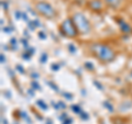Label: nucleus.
<instances>
[{"label": "nucleus", "instance_id": "1", "mask_svg": "<svg viewBox=\"0 0 132 124\" xmlns=\"http://www.w3.org/2000/svg\"><path fill=\"white\" fill-rule=\"evenodd\" d=\"M90 51L94 54V56L97 59H99L102 63H111L116 59V53L112 48L106 44L95 43L92 44Z\"/></svg>", "mask_w": 132, "mask_h": 124}, {"label": "nucleus", "instance_id": "2", "mask_svg": "<svg viewBox=\"0 0 132 124\" xmlns=\"http://www.w3.org/2000/svg\"><path fill=\"white\" fill-rule=\"evenodd\" d=\"M72 19H73L74 24H75L78 32L81 33V34H88V33L92 31V25H90L89 20L82 13H80V12H76V13L73 15Z\"/></svg>", "mask_w": 132, "mask_h": 124}, {"label": "nucleus", "instance_id": "3", "mask_svg": "<svg viewBox=\"0 0 132 124\" xmlns=\"http://www.w3.org/2000/svg\"><path fill=\"white\" fill-rule=\"evenodd\" d=\"M60 31L64 36H66V38H76L77 34H78V30L76 29L72 18L66 19L61 23Z\"/></svg>", "mask_w": 132, "mask_h": 124}, {"label": "nucleus", "instance_id": "4", "mask_svg": "<svg viewBox=\"0 0 132 124\" xmlns=\"http://www.w3.org/2000/svg\"><path fill=\"white\" fill-rule=\"evenodd\" d=\"M35 9L40 14H42L45 18L53 19L56 16V11L48 2L46 1H39L35 3Z\"/></svg>", "mask_w": 132, "mask_h": 124}, {"label": "nucleus", "instance_id": "5", "mask_svg": "<svg viewBox=\"0 0 132 124\" xmlns=\"http://www.w3.org/2000/svg\"><path fill=\"white\" fill-rule=\"evenodd\" d=\"M88 7L94 11H100L102 9V2L101 0H90L88 1Z\"/></svg>", "mask_w": 132, "mask_h": 124}, {"label": "nucleus", "instance_id": "6", "mask_svg": "<svg viewBox=\"0 0 132 124\" xmlns=\"http://www.w3.org/2000/svg\"><path fill=\"white\" fill-rule=\"evenodd\" d=\"M123 0H105V2H106V5L110 7V8H112V9H117V8L120 7V5L122 3Z\"/></svg>", "mask_w": 132, "mask_h": 124}, {"label": "nucleus", "instance_id": "7", "mask_svg": "<svg viewBox=\"0 0 132 124\" xmlns=\"http://www.w3.org/2000/svg\"><path fill=\"white\" fill-rule=\"evenodd\" d=\"M118 24L120 25V29L122 32H127V33L131 32V26L128 23H126V21H123V20L120 19V20H118Z\"/></svg>", "mask_w": 132, "mask_h": 124}, {"label": "nucleus", "instance_id": "8", "mask_svg": "<svg viewBox=\"0 0 132 124\" xmlns=\"http://www.w3.org/2000/svg\"><path fill=\"white\" fill-rule=\"evenodd\" d=\"M72 109H73L74 112H76V113H78V112L80 111V109H79V107H78V105H73Z\"/></svg>", "mask_w": 132, "mask_h": 124}, {"label": "nucleus", "instance_id": "9", "mask_svg": "<svg viewBox=\"0 0 132 124\" xmlns=\"http://www.w3.org/2000/svg\"><path fill=\"white\" fill-rule=\"evenodd\" d=\"M46 54H43V56H42V58H41V61H42V63H45V60H46Z\"/></svg>", "mask_w": 132, "mask_h": 124}, {"label": "nucleus", "instance_id": "10", "mask_svg": "<svg viewBox=\"0 0 132 124\" xmlns=\"http://www.w3.org/2000/svg\"><path fill=\"white\" fill-rule=\"evenodd\" d=\"M39 35H41V38H42V39H45V36H44L43 33H39Z\"/></svg>", "mask_w": 132, "mask_h": 124}, {"label": "nucleus", "instance_id": "11", "mask_svg": "<svg viewBox=\"0 0 132 124\" xmlns=\"http://www.w3.org/2000/svg\"><path fill=\"white\" fill-rule=\"evenodd\" d=\"M47 124H48V122H47ZM50 124H51V122H50Z\"/></svg>", "mask_w": 132, "mask_h": 124}]
</instances>
